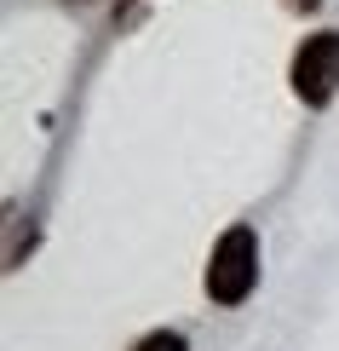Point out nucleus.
<instances>
[{
    "instance_id": "f257e3e1",
    "label": "nucleus",
    "mask_w": 339,
    "mask_h": 351,
    "mask_svg": "<svg viewBox=\"0 0 339 351\" xmlns=\"http://www.w3.org/2000/svg\"><path fill=\"white\" fill-rule=\"evenodd\" d=\"M208 300L213 305H242L259 288V237L253 225H230L208 254Z\"/></svg>"
},
{
    "instance_id": "f03ea898",
    "label": "nucleus",
    "mask_w": 339,
    "mask_h": 351,
    "mask_svg": "<svg viewBox=\"0 0 339 351\" xmlns=\"http://www.w3.org/2000/svg\"><path fill=\"white\" fill-rule=\"evenodd\" d=\"M288 75H293V98H299V104H311V110L334 104V93H339V29L305 35Z\"/></svg>"
},
{
    "instance_id": "7ed1b4c3",
    "label": "nucleus",
    "mask_w": 339,
    "mask_h": 351,
    "mask_svg": "<svg viewBox=\"0 0 339 351\" xmlns=\"http://www.w3.org/2000/svg\"><path fill=\"white\" fill-rule=\"evenodd\" d=\"M132 351H190V340H184L179 328H155V334H144Z\"/></svg>"
},
{
    "instance_id": "20e7f679",
    "label": "nucleus",
    "mask_w": 339,
    "mask_h": 351,
    "mask_svg": "<svg viewBox=\"0 0 339 351\" xmlns=\"http://www.w3.org/2000/svg\"><path fill=\"white\" fill-rule=\"evenodd\" d=\"M288 6H293V12H311V6H316V0H288Z\"/></svg>"
}]
</instances>
